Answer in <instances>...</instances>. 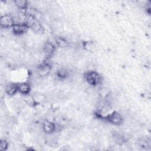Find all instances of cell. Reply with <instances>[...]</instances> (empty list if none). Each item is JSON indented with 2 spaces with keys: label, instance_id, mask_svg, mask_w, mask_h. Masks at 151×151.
<instances>
[{
  "label": "cell",
  "instance_id": "7a4b0ae2",
  "mask_svg": "<svg viewBox=\"0 0 151 151\" xmlns=\"http://www.w3.org/2000/svg\"><path fill=\"white\" fill-rule=\"evenodd\" d=\"M106 119L107 120L114 125H120L123 122V116L117 111H113L109 114Z\"/></svg>",
  "mask_w": 151,
  "mask_h": 151
},
{
  "label": "cell",
  "instance_id": "4fadbf2b",
  "mask_svg": "<svg viewBox=\"0 0 151 151\" xmlns=\"http://www.w3.org/2000/svg\"><path fill=\"white\" fill-rule=\"evenodd\" d=\"M113 138L117 144H122L124 142V138L122 135H120L119 134H114L113 135Z\"/></svg>",
  "mask_w": 151,
  "mask_h": 151
},
{
  "label": "cell",
  "instance_id": "30bf717a",
  "mask_svg": "<svg viewBox=\"0 0 151 151\" xmlns=\"http://www.w3.org/2000/svg\"><path fill=\"white\" fill-rule=\"evenodd\" d=\"M15 6L21 10H26L28 7V4L25 0H17L14 1Z\"/></svg>",
  "mask_w": 151,
  "mask_h": 151
},
{
  "label": "cell",
  "instance_id": "2e32d148",
  "mask_svg": "<svg viewBox=\"0 0 151 151\" xmlns=\"http://www.w3.org/2000/svg\"><path fill=\"white\" fill-rule=\"evenodd\" d=\"M84 47L86 48L87 50L91 51L93 48V45L91 43H90V42H88L84 45Z\"/></svg>",
  "mask_w": 151,
  "mask_h": 151
},
{
  "label": "cell",
  "instance_id": "3957f363",
  "mask_svg": "<svg viewBox=\"0 0 151 151\" xmlns=\"http://www.w3.org/2000/svg\"><path fill=\"white\" fill-rule=\"evenodd\" d=\"M0 25L2 28H12L14 25L13 17L7 14L2 15L0 18Z\"/></svg>",
  "mask_w": 151,
  "mask_h": 151
},
{
  "label": "cell",
  "instance_id": "ba28073f",
  "mask_svg": "<svg viewBox=\"0 0 151 151\" xmlns=\"http://www.w3.org/2000/svg\"><path fill=\"white\" fill-rule=\"evenodd\" d=\"M18 91L22 94H29L31 91V86L27 83H21L18 84Z\"/></svg>",
  "mask_w": 151,
  "mask_h": 151
},
{
  "label": "cell",
  "instance_id": "9c48e42d",
  "mask_svg": "<svg viewBox=\"0 0 151 151\" xmlns=\"http://www.w3.org/2000/svg\"><path fill=\"white\" fill-rule=\"evenodd\" d=\"M55 46L54 44L51 42H47L44 45L43 50L44 52L48 55L50 56L53 54L55 51Z\"/></svg>",
  "mask_w": 151,
  "mask_h": 151
},
{
  "label": "cell",
  "instance_id": "52a82bcc",
  "mask_svg": "<svg viewBox=\"0 0 151 151\" xmlns=\"http://www.w3.org/2000/svg\"><path fill=\"white\" fill-rule=\"evenodd\" d=\"M51 70V67L48 63H44L39 65L38 67V74L39 76L43 77L47 76L50 73Z\"/></svg>",
  "mask_w": 151,
  "mask_h": 151
},
{
  "label": "cell",
  "instance_id": "5b68a950",
  "mask_svg": "<svg viewBox=\"0 0 151 151\" xmlns=\"http://www.w3.org/2000/svg\"><path fill=\"white\" fill-rule=\"evenodd\" d=\"M42 130L47 134H50L54 132L56 130L55 124L52 122L45 120L42 124Z\"/></svg>",
  "mask_w": 151,
  "mask_h": 151
},
{
  "label": "cell",
  "instance_id": "9a60e30c",
  "mask_svg": "<svg viewBox=\"0 0 151 151\" xmlns=\"http://www.w3.org/2000/svg\"><path fill=\"white\" fill-rule=\"evenodd\" d=\"M8 144L6 140L5 139H1L0 141V150L2 151L6 150L8 148Z\"/></svg>",
  "mask_w": 151,
  "mask_h": 151
},
{
  "label": "cell",
  "instance_id": "5bb4252c",
  "mask_svg": "<svg viewBox=\"0 0 151 151\" xmlns=\"http://www.w3.org/2000/svg\"><path fill=\"white\" fill-rule=\"evenodd\" d=\"M56 43L60 47H65L67 46V44H68V42H67V41L62 38H57L56 40Z\"/></svg>",
  "mask_w": 151,
  "mask_h": 151
},
{
  "label": "cell",
  "instance_id": "8992f818",
  "mask_svg": "<svg viewBox=\"0 0 151 151\" xmlns=\"http://www.w3.org/2000/svg\"><path fill=\"white\" fill-rule=\"evenodd\" d=\"M5 93L9 96H13L18 91V84L14 83H9L5 85Z\"/></svg>",
  "mask_w": 151,
  "mask_h": 151
},
{
  "label": "cell",
  "instance_id": "6da1fadb",
  "mask_svg": "<svg viewBox=\"0 0 151 151\" xmlns=\"http://www.w3.org/2000/svg\"><path fill=\"white\" fill-rule=\"evenodd\" d=\"M85 79L89 85L95 86L100 83V76L96 71H91L86 73Z\"/></svg>",
  "mask_w": 151,
  "mask_h": 151
},
{
  "label": "cell",
  "instance_id": "7c38bea8",
  "mask_svg": "<svg viewBox=\"0 0 151 151\" xmlns=\"http://www.w3.org/2000/svg\"><path fill=\"white\" fill-rule=\"evenodd\" d=\"M68 71H67L66 69L65 68H60L59 70H58L57 72V76L58 78H61V79H63L67 77L68 76Z\"/></svg>",
  "mask_w": 151,
  "mask_h": 151
},
{
  "label": "cell",
  "instance_id": "8fae6325",
  "mask_svg": "<svg viewBox=\"0 0 151 151\" xmlns=\"http://www.w3.org/2000/svg\"><path fill=\"white\" fill-rule=\"evenodd\" d=\"M35 32H40L42 31V26L39 20H37L34 25L30 28Z\"/></svg>",
  "mask_w": 151,
  "mask_h": 151
},
{
  "label": "cell",
  "instance_id": "277c9868",
  "mask_svg": "<svg viewBox=\"0 0 151 151\" xmlns=\"http://www.w3.org/2000/svg\"><path fill=\"white\" fill-rule=\"evenodd\" d=\"M11 28L13 33L16 35L23 34L27 32L29 29L28 27L24 22L15 24Z\"/></svg>",
  "mask_w": 151,
  "mask_h": 151
}]
</instances>
